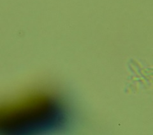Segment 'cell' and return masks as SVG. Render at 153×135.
Segmentation results:
<instances>
[{
  "mask_svg": "<svg viewBox=\"0 0 153 135\" xmlns=\"http://www.w3.org/2000/svg\"><path fill=\"white\" fill-rule=\"evenodd\" d=\"M69 112L54 91L36 89L0 102V134L23 135L61 130Z\"/></svg>",
  "mask_w": 153,
  "mask_h": 135,
  "instance_id": "cell-1",
  "label": "cell"
}]
</instances>
